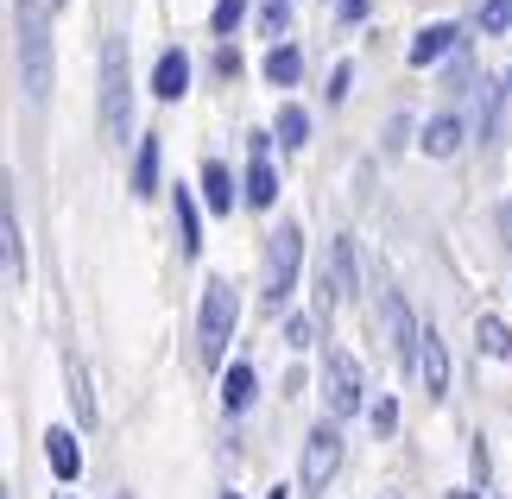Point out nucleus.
<instances>
[{
  "instance_id": "obj_1",
  "label": "nucleus",
  "mask_w": 512,
  "mask_h": 499,
  "mask_svg": "<svg viewBox=\"0 0 512 499\" xmlns=\"http://www.w3.org/2000/svg\"><path fill=\"white\" fill-rule=\"evenodd\" d=\"M19 13V76L38 108L51 102V76H57V51H51V0H13Z\"/></svg>"
},
{
  "instance_id": "obj_2",
  "label": "nucleus",
  "mask_w": 512,
  "mask_h": 499,
  "mask_svg": "<svg viewBox=\"0 0 512 499\" xmlns=\"http://www.w3.org/2000/svg\"><path fill=\"white\" fill-rule=\"evenodd\" d=\"M133 127V76H127V38H108L102 45V133L114 146H127Z\"/></svg>"
},
{
  "instance_id": "obj_3",
  "label": "nucleus",
  "mask_w": 512,
  "mask_h": 499,
  "mask_svg": "<svg viewBox=\"0 0 512 499\" xmlns=\"http://www.w3.org/2000/svg\"><path fill=\"white\" fill-rule=\"evenodd\" d=\"M298 266H304V228L285 222L272 234V247H266V310L272 316H279L291 304V291H298Z\"/></svg>"
},
{
  "instance_id": "obj_4",
  "label": "nucleus",
  "mask_w": 512,
  "mask_h": 499,
  "mask_svg": "<svg viewBox=\"0 0 512 499\" xmlns=\"http://www.w3.org/2000/svg\"><path fill=\"white\" fill-rule=\"evenodd\" d=\"M234 316H241L234 285H228V278H209V285H203V316H196V354H203L209 367L222 361V348H228V335H234Z\"/></svg>"
},
{
  "instance_id": "obj_5",
  "label": "nucleus",
  "mask_w": 512,
  "mask_h": 499,
  "mask_svg": "<svg viewBox=\"0 0 512 499\" xmlns=\"http://www.w3.org/2000/svg\"><path fill=\"white\" fill-rule=\"evenodd\" d=\"M336 474H342V430H336V417H323L304 436V493H329Z\"/></svg>"
},
{
  "instance_id": "obj_6",
  "label": "nucleus",
  "mask_w": 512,
  "mask_h": 499,
  "mask_svg": "<svg viewBox=\"0 0 512 499\" xmlns=\"http://www.w3.org/2000/svg\"><path fill=\"white\" fill-rule=\"evenodd\" d=\"M361 367H354V354L348 348H329V361H323V398H329V417H354L361 411Z\"/></svg>"
},
{
  "instance_id": "obj_7",
  "label": "nucleus",
  "mask_w": 512,
  "mask_h": 499,
  "mask_svg": "<svg viewBox=\"0 0 512 499\" xmlns=\"http://www.w3.org/2000/svg\"><path fill=\"white\" fill-rule=\"evenodd\" d=\"M380 316H386V342H392V361H399V367H418V354H424V329L411 323L405 297H386V304H380Z\"/></svg>"
},
{
  "instance_id": "obj_8",
  "label": "nucleus",
  "mask_w": 512,
  "mask_h": 499,
  "mask_svg": "<svg viewBox=\"0 0 512 499\" xmlns=\"http://www.w3.org/2000/svg\"><path fill=\"white\" fill-rule=\"evenodd\" d=\"M0 259H7V285L26 291V234H19V215H13V196H0Z\"/></svg>"
},
{
  "instance_id": "obj_9",
  "label": "nucleus",
  "mask_w": 512,
  "mask_h": 499,
  "mask_svg": "<svg viewBox=\"0 0 512 499\" xmlns=\"http://www.w3.org/2000/svg\"><path fill=\"white\" fill-rule=\"evenodd\" d=\"M45 462H51V474L57 481H76L83 474V449H76V430H45Z\"/></svg>"
},
{
  "instance_id": "obj_10",
  "label": "nucleus",
  "mask_w": 512,
  "mask_h": 499,
  "mask_svg": "<svg viewBox=\"0 0 512 499\" xmlns=\"http://www.w3.org/2000/svg\"><path fill=\"white\" fill-rule=\"evenodd\" d=\"M184 89H190V57L184 51H165L159 64H152V95H159V102H177Z\"/></svg>"
},
{
  "instance_id": "obj_11",
  "label": "nucleus",
  "mask_w": 512,
  "mask_h": 499,
  "mask_svg": "<svg viewBox=\"0 0 512 499\" xmlns=\"http://www.w3.org/2000/svg\"><path fill=\"white\" fill-rule=\"evenodd\" d=\"M241 184H234V177H228V165H222V158H209V165H203V203L215 209V215H228L234 203H241Z\"/></svg>"
},
{
  "instance_id": "obj_12",
  "label": "nucleus",
  "mask_w": 512,
  "mask_h": 499,
  "mask_svg": "<svg viewBox=\"0 0 512 499\" xmlns=\"http://www.w3.org/2000/svg\"><path fill=\"white\" fill-rule=\"evenodd\" d=\"M418 379H424V386H430V398H443V392H449V354H443V335H437V329H424Z\"/></svg>"
},
{
  "instance_id": "obj_13",
  "label": "nucleus",
  "mask_w": 512,
  "mask_h": 499,
  "mask_svg": "<svg viewBox=\"0 0 512 499\" xmlns=\"http://www.w3.org/2000/svg\"><path fill=\"white\" fill-rule=\"evenodd\" d=\"M348 291H354V247L336 241L329 247V266H323V304L329 297H348Z\"/></svg>"
},
{
  "instance_id": "obj_14",
  "label": "nucleus",
  "mask_w": 512,
  "mask_h": 499,
  "mask_svg": "<svg viewBox=\"0 0 512 499\" xmlns=\"http://www.w3.org/2000/svg\"><path fill=\"white\" fill-rule=\"evenodd\" d=\"M152 190H159V133H146L140 146H133V196L146 203Z\"/></svg>"
},
{
  "instance_id": "obj_15",
  "label": "nucleus",
  "mask_w": 512,
  "mask_h": 499,
  "mask_svg": "<svg viewBox=\"0 0 512 499\" xmlns=\"http://www.w3.org/2000/svg\"><path fill=\"white\" fill-rule=\"evenodd\" d=\"M253 392H260V373H253L247 361H234V367L222 373V411H247Z\"/></svg>"
},
{
  "instance_id": "obj_16",
  "label": "nucleus",
  "mask_w": 512,
  "mask_h": 499,
  "mask_svg": "<svg viewBox=\"0 0 512 499\" xmlns=\"http://www.w3.org/2000/svg\"><path fill=\"white\" fill-rule=\"evenodd\" d=\"M177 241H184V253L196 259V253H203V209H196V196L184 190V184H177Z\"/></svg>"
},
{
  "instance_id": "obj_17",
  "label": "nucleus",
  "mask_w": 512,
  "mask_h": 499,
  "mask_svg": "<svg viewBox=\"0 0 512 499\" xmlns=\"http://www.w3.org/2000/svg\"><path fill=\"white\" fill-rule=\"evenodd\" d=\"M241 190H247V203H253V209H272V203H279V171L266 165V152H253V165H247V184H241Z\"/></svg>"
},
{
  "instance_id": "obj_18",
  "label": "nucleus",
  "mask_w": 512,
  "mask_h": 499,
  "mask_svg": "<svg viewBox=\"0 0 512 499\" xmlns=\"http://www.w3.org/2000/svg\"><path fill=\"white\" fill-rule=\"evenodd\" d=\"M456 38H462L456 26H424L418 38H411V64H418V70H424V64H437V57L456 51Z\"/></svg>"
},
{
  "instance_id": "obj_19",
  "label": "nucleus",
  "mask_w": 512,
  "mask_h": 499,
  "mask_svg": "<svg viewBox=\"0 0 512 499\" xmlns=\"http://www.w3.org/2000/svg\"><path fill=\"white\" fill-rule=\"evenodd\" d=\"M418 146H424L430 158H456V152H462V121H456V114H437V121L424 127Z\"/></svg>"
},
{
  "instance_id": "obj_20",
  "label": "nucleus",
  "mask_w": 512,
  "mask_h": 499,
  "mask_svg": "<svg viewBox=\"0 0 512 499\" xmlns=\"http://www.w3.org/2000/svg\"><path fill=\"white\" fill-rule=\"evenodd\" d=\"M298 76H304L298 45H272V51H266V83H272V89H291Z\"/></svg>"
},
{
  "instance_id": "obj_21",
  "label": "nucleus",
  "mask_w": 512,
  "mask_h": 499,
  "mask_svg": "<svg viewBox=\"0 0 512 499\" xmlns=\"http://www.w3.org/2000/svg\"><path fill=\"white\" fill-rule=\"evenodd\" d=\"M475 348L487 354V361H506V354H512V329L500 323V316H475Z\"/></svg>"
},
{
  "instance_id": "obj_22",
  "label": "nucleus",
  "mask_w": 512,
  "mask_h": 499,
  "mask_svg": "<svg viewBox=\"0 0 512 499\" xmlns=\"http://www.w3.org/2000/svg\"><path fill=\"white\" fill-rule=\"evenodd\" d=\"M241 19H247V0H215V13H209V32H215V38H228L234 26H241Z\"/></svg>"
},
{
  "instance_id": "obj_23",
  "label": "nucleus",
  "mask_w": 512,
  "mask_h": 499,
  "mask_svg": "<svg viewBox=\"0 0 512 499\" xmlns=\"http://www.w3.org/2000/svg\"><path fill=\"white\" fill-rule=\"evenodd\" d=\"M310 133V114L304 108H279V146H304Z\"/></svg>"
},
{
  "instance_id": "obj_24",
  "label": "nucleus",
  "mask_w": 512,
  "mask_h": 499,
  "mask_svg": "<svg viewBox=\"0 0 512 499\" xmlns=\"http://www.w3.org/2000/svg\"><path fill=\"white\" fill-rule=\"evenodd\" d=\"M70 405H76V424H95V405H89V386H83V367L70 361Z\"/></svg>"
},
{
  "instance_id": "obj_25",
  "label": "nucleus",
  "mask_w": 512,
  "mask_h": 499,
  "mask_svg": "<svg viewBox=\"0 0 512 499\" xmlns=\"http://www.w3.org/2000/svg\"><path fill=\"white\" fill-rule=\"evenodd\" d=\"M481 26L487 32H506L512 26V0H481Z\"/></svg>"
},
{
  "instance_id": "obj_26",
  "label": "nucleus",
  "mask_w": 512,
  "mask_h": 499,
  "mask_svg": "<svg viewBox=\"0 0 512 499\" xmlns=\"http://www.w3.org/2000/svg\"><path fill=\"white\" fill-rule=\"evenodd\" d=\"M285 19H291V0H266V7H260V26L266 32H285Z\"/></svg>"
},
{
  "instance_id": "obj_27",
  "label": "nucleus",
  "mask_w": 512,
  "mask_h": 499,
  "mask_svg": "<svg viewBox=\"0 0 512 499\" xmlns=\"http://www.w3.org/2000/svg\"><path fill=\"white\" fill-rule=\"evenodd\" d=\"M373 430H380V436L399 430V405H392V398H380V405H373Z\"/></svg>"
},
{
  "instance_id": "obj_28",
  "label": "nucleus",
  "mask_w": 512,
  "mask_h": 499,
  "mask_svg": "<svg viewBox=\"0 0 512 499\" xmlns=\"http://www.w3.org/2000/svg\"><path fill=\"white\" fill-rule=\"evenodd\" d=\"M348 83H354V64H336V76H329V102H342Z\"/></svg>"
},
{
  "instance_id": "obj_29",
  "label": "nucleus",
  "mask_w": 512,
  "mask_h": 499,
  "mask_svg": "<svg viewBox=\"0 0 512 499\" xmlns=\"http://www.w3.org/2000/svg\"><path fill=\"white\" fill-rule=\"evenodd\" d=\"M285 342L291 348H310V323H304V316H291V323H285Z\"/></svg>"
},
{
  "instance_id": "obj_30",
  "label": "nucleus",
  "mask_w": 512,
  "mask_h": 499,
  "mask_svg": "<svg viewBox=\"0 0 512 499\" xmlns=\"http://www.w3.org/2000/svg\"><path fill=\"white\" fill-rule=\"evenodd\" d=\"M215 70H222V76H234V70H241V51H234V45H222V51H215Z\"/></svg>"
},
{
  "instance_id": "obj_31",
  "label": "nucleus",
  "mask_w": 512,
  "mask_h": 499,
  "mask_svg": "<svg viewBox=\"0 0 512 499\" xmlns=\"http://www.w3.org/2000/svg\"><path fill=\"white\" fill-rule=\"evenodd\" d=\"M500 241L512 247V196H506V203H500Z\"/></svg>"
},
{
  "instance_id": "obj_32",
  "label": "nucleus",
  "mask_w": 512,
  "mask_h": 499,
  "mask_svg": "<svg viewBox=\"0 0 512 499\" xmlns=\"http://www.w3.org/2000/svg\"><path fill=\"white\" fill-rule=\"evenodd\" d=\"M367 7L373 0H342V19H367Z\"/></svg>"
},
{
  "instance_id": "obj_33",
  "label": "nucleus",
  "mask_w": 512,
  "mask_h": 499,
  "mask_svg": "<svg viewBox=\"0 0 512 499\" xmlns=\"http://www.w3.org/2000/svg\"><path fill=\"white\" fill-rule=\"evenodd\" d=\"M266 499H291V493H285V487H272V493H266Z\"/></svg>"
},
{
  "instance_id": "obj_34",
  "label": "nucleus",
  "mask_w": 512,
  "mask_h": 499,
  "mask_svg": "<svg viewBox=\"0 0 512 499\" xmlns=\"http://www.w3.org/2000/svg\"><path fill=\"white\" fill-rule=\"evenodd\" d=\"M449 499H481V493H449Z\"/></svg>"
},
{
  "instance_id": "obj_35",
  "label": "nucleus",
  "mask_w": 512,
  "mask_h": 499,
  "mask_svg": "<svg viewBox=\"0 0 512 499\" xmlns=\"http://www.w3.org/2000/svg\"><path fill=\"white\" fill-rule=\"evenodd\" d=\"M51 7H70V0H51Z\"/></svg>"
},
{
  "instance_id": "obj_36",
  "label": "nucleus",
  "mask_w": 512,
  "mask_h": 499,
  "mask_svg": "<svg viewBox=\"0 0 512 499\" xmlns=\"http://www.w3.org/2000/svg\"><path fill=\"white\" fill-rule=\"evenodd\" d=\"M506 83H512V70H506Z\"/></svg>"
},
{
  "instance_id": "obj_37",
  "label": "nucleus",
  "mask_w": 512,
  "mask_h": 499,
  "mask_svg": "<svg viewBox=\"0 0 512 499\" xmlns=\"http://www.w3.org/2000/svg\"><path fill=\"white\" fill-rule=\"evenodd\" d=\"M222 499H234V493H222Z\"/></svg>"
}]
</instances>
